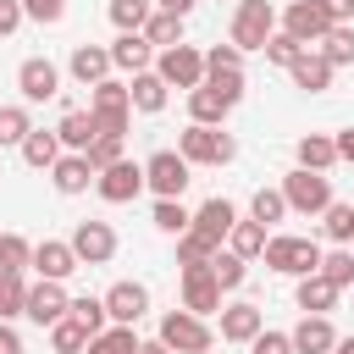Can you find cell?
I'll return each mask as SVG.
<instances>
[{
    "label": "cell",
    "mask_w": 354,
    "mask_h": 354,
    "mask_svg": "<svg viewBox=\"0 0 354 354\" xmlns=\"http://www.w3.org/2000/svg\"><path fill=\"white\" fill-rule=\"evenodd\" d=\"M321 243L315 238H293V232H277V238H266V271H277V277H315L321 271Z\"/></svg>",
    "instance_id": "cell-1"
},
{
    "label": "cell",
    "mask_w": 354,
    "mask_h": 354,
    "mask_svg": "<svg viewBox=\"0 0 354 354\" xmlns=\"http://www.w3.org/2000/svg\"><path fill=\"white\" fill-rule=\"evenodd\" d=\"M177 155H183L188 166H232V160H238V144H232V133H221V127L188 122V127L177 133Z\"/></svg>",
    "instance_id": "cell-2"
},
{
    "label": "cell",
    "mask_w": 354,
    "mask_h": 354,
    "mask_svg": "<svg viewBox=\"0 0 354 354\" xmlns=\"http://www.w3.org/2000/svg\"><path fill=\"white\" fill-rule=\"evenodd\" d=\"M155 337H160L171 354H210V348H216V326H210L205 315H188L183 304L160 315V332H155Z\"/></svg>",
    "instance_id": "cell-3"
},
{
    "label": "cell",
    "mask_w": 354,
    "mask_h": 354,
    "mask_svg": "<svg viewBox=\"0 0 354 354\" xmlns=\"http://www.w3.org/2000/svg\"><path fill=\"white\" fill-rule=\"evenodd\" d=\"M282 199H288V210H299V216H321V210L332 205V177L293 166V171L282 177Z\"/></svg>",
    "instance_id": "cell-4"
},
{
    "label": "cell",
    "mask_w": 354,
    "mask_h": 354,
    "mask_svg": "<svg viewBox=\"0 0 354 354\" xmlns=\"http://www.w3.org/2000/svg\"><path fill=\"white\" fill-rule=\"evenodd\" d=\"M271 33H277V6L271 0H238V11H232V44L249 55V50H266Z\"/></svg>",
    "instance_id": "cell-5"
},
{
    "label": "cell",
    "mask_w": 354,
    "mask_h": 354,
    "mask_svg": "<svg viewBox=\"0 0 354 354\" xmlns=\"http://www.w3.org/2000/svg\"><path fill=\"white\" fill-rule=\"evenodd\" d=\"M88 111H94L100 133H116V138H127V122H133V100H127V83L105 77L100 88H88Z\"/></svg>",
    "instance_id": "cell-6"
},
{
    "label": "cell",
    "mask_w": 354,
    "mask_h": 354,
    "mask_svg": "<svg viewBox=\"0 0 354 354\" xmlns=\"http://www.w3.org/2000/svg\"><path fill=\"white\" fill-rule=\"evenodd\" d=\"M144 183L155 188V199H183V188L194 183V166L177 155V149H155L144 160Z\"/></svg>",
    "instance_id": "cell-7"
},
{
    "label": "cell",
    "mask_w": 354,
    "mask_h": 354,
    "mask_svg": "<svg viewBox=\"0 0 354 354\" xmlns=\"http://www.w3.org/2000/svg\"><path fill=\"white\" fill-rule=\"evenodd\" d=\"M155 72L166 77V88H199L205 83V50H194V44H171V50H160L155 55Z\"/></svg>",
    "instance_id": "cell-8"
},
{
    "label": "cell",
    "mask_w": 354,
    "mask_h": 354,
    "mask_svg": "<svg viewBox=\"0 0 354 354\" xmlns=\"http://www.w3.org/2000/svg\"><path fill=\"white\" fill-rule=\"evenodd\" d=\"M144 188H149V183H144V160H116V166H105V171L94 177V194H100L105 205H133Z\"/></svg>",
    "instance_id": "cell-9"
},
{
    "label": "cell",
    "mask_w": 354,
    "mask_h": 354,
    "mask_svg": "<svg viewBox=\"0 0 354 354\" xmlns=\"http://www.w3.org/2000/svg\"><path fill=\"white\" fill-rule=\"evenodd\" d=\"M66 243H72V254H77L83 266H111V260H116V227H111V221H94V216H88V221L72 227Z\"/></svg>",
    "instance_id": "cell-10"
},
{
    "label": "cell",
    "mask_w": 354,
    "mask_h": 354,
    "mask_svg": "<svg viewBox=\"0 0 354 354\" xmlns=\"http://www.w3.org/2000/svg\"><path fill=\"white\" fill-rule=\"evenodd\" d=\"M332 28H337V22L326 17V6H321V0H293V6L282 11V33H288V39H299L304 50H310V44H321Z\"/></svg>",
    "instance_id": "cell-11"
},
{
    "label": "cell",
    "mask_w": 354,
    "mask_h": 354,
    "mask_svg": "<svg viewBox=\"0 0 354 354\" xmlns=\"http://www.w3.org/2000/svg\"><path fill=\"white\" fill-rule=\"evenodd\" d=\"M17 88H22V105H44V100L61 94V66L50 55H28L17 66Z\"/></svg>",
    "instance_id": "cell-12"
},
{
    "label": "cell",
    "mask_w": 354,
    "mask_h": 354,
    "mask_svg": "<svg viewBox=\"0 0 354 354\" xmlns=\"http://www.w3.org/2000/svg\"><path fill=\"white\" fill-rule=\"evenodd\" d=\"M183 310L188 315H221V282L210 266H183Z\"/></svg>",
    "instance_id": "cell-13"
},
{
    "label": "cell",
    "mask_w": 354,
    "mask_h": 354,
    "mask_svg": "<svg viewBox=\"0 0 354 354\" xmlns=\"http://www.w3.org/2000/svg\"><path fill=\"white\" fill-rule=\"evenodd\" d=\"M100 299H105V310H111V326H138V321L149 315V288H144V282H133V277L111 282Z\"/></svg>",
    "instance_id": "cell-14"
},
{
    "label": "cell",
    "mask_w": 354,
    "mask_h": 354,
    "mask_svg": "<svg viewBox=\"0 0 354 354\" xmlns=\"http://www.w3.org/2000/svg\"><path fill=\"white\" fill-rule=\"evenodd\" d=\"M22 315H28L33 326H55V321H66V315H72V293H66L61 282H44V277H39V282L28 288Z\"/></svg>",
    "instance_id": "cell-15"
},
{
    "label": "cell",
    "mask_w": 354,
    "mask_h": 354,
    "mask_svg": "<svg viewBox=\"0 0 354 354\" xmlns=\"http://www.w3.org/2000/svg\"><path fill=\"white\" fill-rule=\"evenodd\" d=\"M216 332H221V343H243V348H249V343L266 332V315H260V304H249V299H243V304H221V326H216Z\"/></svg>",
    "instance_id": "cell-16"
},
{
    "label": "cell",
    "mask_w": 354,
    "mask_h": 354,
    "mask_svg": "<svg viewBox=\"0 0 354 354\" xmlns=\"http://www.w3.org/2000/svg\"><path fill=\"white\" fill-rule=\"evenodd\" d=\"M66 72H72L83 88H100V83L111 77V44H72Z\"/></svg>",
    "instance_id": "cell-17"
},
{
    "label": "cell",
    "mask_w": 354,
    "mask_h": 354,
    "mask_svg": "<svg viewBox=\"0 0 354 354\" xmlns=\"http://www.w3.org/2000/svg\"><path fill=\"white\" fill-rule=\"evenodd\" d=\"M55 138H61V149H66V155H88V144L100 138V122H94V111H77V105H66V111H61V122H55Z\"/></svg>",
    "instance_id": "cell-18"
},
{
    "label": "cell",
    "mask_w": 354,
    "mask_h": 354,
    "mask_svg": "<svg viewBox=\"0 0 354 354\" xmlns=\"http://www.w3.org/2000/svg\"><path fill=\"white\" fill-rule=\"evenodd\" d=\"M77 266H83V260L72 254L66 238H44V243H33V271H39L44 282H66Z\"/></svg>",
    "instance_id": "cell-19"
},
{
    "label": "cell",
    "mask_w": 354,
    "mask_h": 354,
    "mask_svg": "<svg viewBox=\"0 0 354 354\" xmlns=\"http://www.w3.org/2000/svg\"><path fill=\"white\" fill-rule=\"evenodd\" d=\"M238 221H243V216H238V205H232V199H221V194H216V199H205V205L194 210V232H205L210 243H227V232H232Z\"/></svg>",
    "instance_id": "cell-20"
},
{
    "label": "cell",
    "mask_w": 354,
    "mask_h": 354,
    "mask_svg": "<svg viewBox=\"0 0 354 354\" xmlns=\"http://www.w3.org/2000/svg\"><path fill=\"white\" fill-rule=\"evenodd\" d=\"M111 66L138 77V72H149V66H155V44H149L144 33H116V39H111Z\"/></svg>",
    "instance_id": "cell-21"
},
{
    "label": "cell",
    "mask_w": 354,
    "mask_h": 354,
    "mask_svg": "<svg viewBox=\"0 0 354 354\" xmlns=\"http://www.w3.org/2000/svg\"><path fill=\"white\" fill-rule=\"evenodd\" d=\"M288 337H293V354H332L337 348V326L326 315H304Z\"/></svg>",
    "instance_id": "cell-22"
},
{
    "label": "cell",
    "mask_w": 354,
    "mask_h": 354,
    "mask_svg": "<svg viewBox=\"0 0 354 354\" xmlns=\"http://www.w3.org/2000/svg\"><path fill=\"white\" fill-rule=\"evenodd\" d=\"M288 77H293V88H304V94H326V88H332V61H326L321 50H304V55L288 66Z\"/></svg>",
    "instance_id": "cell-23"
},
{
    "label": "cell",
    "mask_w": 354,
    "mask_h": 354,
    "mask_svg": "<svg viewBox=\"0 0 354 354\" xmlns=\"http://www.w3.org/2000/svg\"><path fill=\"white\" fill-rule=\"evenodd\" d=\"M94 177H100V171L88 166V155H61V160L50 166V183H55V194H66V199L83 194V188H94Z\"/></svg>",
    "instance_id": "cell-24"
},
{
    "label": "cell",
    "mask_w": 354,
    "mask_h": 354,
    "mask_svg": "<svg viewBox=\"0 0 354 354\" xmlns=\"http://www.w3.org/2000/svg\"><path fill=\"white\" fill-rule=\"evenodd\" d=\"M127 100H133V111H144V116H155V111H166V100H171V88H166V77L149 66V72H138L133 83H127Z\"/></svg>",
    "instance_id": "cell-25"
},
{
    "label": "cell",
    "mask_w": 354,
    "mask_h": 354,
    "mask_svg": "<svg viewBox=\"0 0 354 354\" xmlns=\"http://www.w3.org/2000/svg\"><path fill=\"white\" fill-rule=\"evenodd\" d=\"M61 155H66V149H61L55 127H33V133L22 138V166H33V171H50Z\"/></svg>",
    "instance_id": "cell-26"
},
{
    "label": "cell",
    "mask_w": 354,
    "mask_h": 354,
    "mask_svg": "<svg viewBox=\"0 0 354 354\" xmlns=\"http://www.w3.org/2000/svg\"><path fill=\"white\" fill-rule=\"evenodd\" d=\"M293 160H299L304 171H332V166H337V138H326V133H304V138L293 144Z\"/></svg>",
    "instance_id": "cell-27"
},
{
    "label": "cell",
    "mask_w": 354,
    "mask_h": 354,
    "mask_svg": "<svg viewBox=\"0 0 354 354\" xmlns=\"http://www.w3.org/2000/svg\"><path fill=\"white\" fill-rule=\"evenodd\" d=\"M293 304L304 310V315H326V310H337V288L315 271V277H299V288H293Z\"/></svg>",
    "instance_id": "cell-28"
},
{
    "label": "cell",
    "mask_w": 354,
    "mask_h": 354,
    "mask_svg": "<svg viewBox=\"0 0 354 354\" xmlns=\"http://www.w3.org/2000/svg\"><path fill=\"white\" fill-rule=\"evenodd\" d=\"M227 111H232V105H227L210 83H199V88L188 94V122H199V127H221V122H227Z\"/></svg>",
    "instance_id": "cell-29"
},
{
    "label": "cell",
    "mask_w": 354,
    "mask_h": 354,
    "mask_svg": "<svg viewBox=\"0 0 354 354\" xmlns=\"http://www.w3.org/2000/svg\"><path fill=\"white\" fill-rule=\"evenodd\" d=\"M111 28L116 33H144V22L155 17V0H111Z\"/></svg>",
    "instance_id": "cell-30"
},
{
    "label": "cell",
    "mask_w": 354,
    "mask_h": 354,
    "mask_svg": "<svg viewBox=\"0 0 354 354\" xmlns=\"http://www.w3.org/2000/svg\"><path fill=\"white\" fill-rule=\"evenodd\" d=\"M94 337H88V326L77 321V315H66V321H55L50 326V354H83Z\"/></svg>",
    "instance_id": "cell-31"
},
{
    "label": "cell",
    "mask_w": 354,
    "mask_h": 354,
    "mask_svg": "<svg viewBox=\"0 0 354 354\" xmlns=\"http://www.w3.org/2000/svg\"><path fill=\"white\" fill-rule=\"evenodd\" d=\"M227 249H232L238 260H260V254H266V227H260V221H238V227L227 232Z\"/></svg>",
    "instance_id": "cell-32"
},
{
    "label": "cell",
    "mask_w": 354,
    "mask_h": 354,
    "mask_svg": "<svg viewBox=\"0 0 354 354\" xmlns=\"http://www.w3.org/2000/svg\"><path fill=\"white\" fill-rule=\"evenodd\" d=\"M321 227H326V238H332L337 249H348V243H354V205L332 199V205L321 210Z\"/></svg>",
    "instance_id": "cell-33"
},
{
    "label": "cell",
    "mask_w": 354,
    "mask_h": 354,
    "mask_svg": "<svg viewBox=\"0 0 354 354\" xmlns=\"http://www.w3.org/2000/svg\"><path fill=\"white\" fill-rule=\"evenodd\" d=\"M33 133L28 105H0V149H22V138Z\"/></svg>",
    "instance_id": "cell-34"
},
{
    "label": "cell",
    "mask_w": 354,
    "mask_h": 354,
    "mask_svg": "<svg viewBox=\"0 0 354 354\" xmlns=\"http://www.w3.org/2000/svg\"><path fill=\"white\" fill-rule=\"evenodd\" d=\"M28 277L22 271H6L0 266V321H11V315H22V304H28Z\"/></svg>",
    "instance_id": "cell-35"
},
{
    "label": "cell",
    "mask_w": 354,
    "mask_h": 354,
    "mask_svg": "<svg viewBox=\"0 0 354 354\" xmlns=\"http://www.w3.org/2000/svg\"><path fill=\"white\" fill-rule=\"evenodd\" d=\"M288 216V199H282V188H254V199H249V221H260V227H277Z\"/></svg>",
    "instance_id": "cell-36"
},
{
    "label": "cell",
    "mask_w": 354,
    "mask_h": 354,
    "mask_svg": "<svg viewBox=\"0 0 354 354\" xmlns=\"http://www.w3.org/2000/svg\"><path fill=\"white\" fill-rule=\"evenodd\" d=\"M216 254H221V243H210V238H205V232H194V227L177 238V266H210Z\"/></svg>",
    "instance_id": "cell-37"
},
{
    "label": "cell",
    "mask_w": 354,
    "mask_h": 354,
    "mask_svg": "<svg viewBox=\"0 0 354 354\" xmlns=\"http://www.w3.org/2000/svg\"><path fill=\"white\" fill-rule=\"evenodd\" d=\"M321 55L332 61V72H337V66H354V22H337V28L321 39Z\"/></svg>",
    "instance_id": "cell-38"
},
{
    "label": "cell",
    "mask_w": 354,
    "mask_h": 354,
    "mask_svg": "<svg viewBox=\"0 0 354 354\" xmlns=\"http://www.w3.org/2000/svg\"><path fill=\"white\" fill-rule=\"evenodd\" d=\"M138 343H144V337H138L133 326H105L83 354H138Z\"/></svg>",
    "instance_id": "cell-39"
},
{
    "label": "cell",
    "mask_w": 354,
    "mask_h": 354,
    "mask_svg": "<svg viewBox=\"0 0 354 354\" xmlns=\"http://www.w3.org/2000/svg\"><path fill=\"white\" fill-rule=\"evenodd\" d=\"M144 39H149L155 50H171V44H183V17H171V11H155V17L144 22Z\"/></svg>",
    "instance_id": "cell-40"
},
{
    "label": "cell",
    "mask_w": 354,
    "mask_h": 354,
    "mask_svg": "<svg viewBox=\"0 0 354 354\" xmlns=\"http://www.w3.org/2000/svg\"><path fill=\"white\" fill-rule=\"evenodd\" d=\"M155 227L166 238H183L194 227V210H183V199H155Z\"/></svg>",
    "instance_id": "cell-41"
},
{
    "label": "cell",
    "mask_w": 354,
    "mask_h": 354,
    "mask_svg": "<svg viewBox=\"0 0 354 354\" xmlns=\"http://www.w3.org/2000/svg\"><path fill=\"white\" fill-rule=\"evenodd\" d=\"M72 315L88 326V337H100V332L111 326V310H105V299H94V293H77V299H72Z\"/></svg>",
    "instance_id": "cell-42"
},
{
    "label": "cell",
    "mask_w": 354,
    "mask_h": 354,
    "mask_svg": "<svg viewBox=\"0 0 354 354\" xmlns=\"http://www.w3.org/2000/svg\"><path fill=\"white\" fill-rule=\"evenodd\" d=\"M321 277L343 293V288L354 282V249H326V254H321Z\"/></svg>",
    "instance_id": "cell-43"
},
{
    "label": "cell",
    "mask_w": 354,
    "mask_h": 354,
    "mask_svg": "<svg viewBox=\"0 0 354 354\" xmlns=\"http://www.w3.org/2000/svg\"><path fill=\"white\" fill-rule=\"evenodd\" d=\"M116 160H127V138L100 133V138L88 144V166H94V171H105V166H116Z\"/></svg>",
    "instance_id": "cell-44"
},
{
    "label": "cell",
    "mask_w": 354,
    "mask_h": 354,
    "mask_svg": "<svg viewBox=\"0 0 354 354\" xmlns=\"http://www.w3.org/2000/svg\"><path fill=\"white\" fill-rule=\"evenodd\" d=\"M210 271H216V282H221V293H232V288H243V277H249V260H238L232 249H221V254L210 260Z\"/></svg>",
    "instance_id": "cell-45"
},
{
    "label": "cell",
    "mask_w": 354,
    "mask_h": 354,
    "mask_svg": "<svg viewBox=\"0 0 354 354\" xmlns=\"http://www.w3.org/2000/svg\"><path fill=\"white\" fill-rule=\"evenodd\" d=\"M0 266L6 271H28L33 266V243L22 232H0Z\"/></svg>",
    "instance_id": "cell-46"
},
{
    "label": "cell",
    "mask_w": 354,
    "mask_h": 354,
    "mask_svg": "<svg viewBox=\"0 0 354 354\" xmlns=\"http://www.w3.org/2000/svg\"><path fill=\"white\" fill-rule=\"evenodd\" d=\"M260 55H266V61H271V66H282V72H288V66H293V61H299V55H304V44H299V39H288V33H282V28H277V33H271V39H266V50H260Z\"/></svg>",
    "instance_id": "cell-47"
},
{
    "label": "cell",
    "mask_w": 354,
    "mask_h": 354,
    "mask_svg": "<svg viewBox=\"0 0 354 354\" xmlns=\"http://www.w3.org/2000/svg\"><path fill=\"white\" fill-rule=\"evenodd\" d=\"M210 72H243V50H238L232 39H227V44H210V50H205V77H210Z\"/></svg>",
    "instance_id": "cell-48"
},
{
    "label": "cell",
    "mask_w": 354,
    "mask_h": 354,
    "mask_svg": "<svg viewBox=\"0 0 354 354\" xmlns=\"http://www.w3.org/2000/svg\"><path fill=\"white\" fill-rule=\"evenodd\" d=\"M22 11H28V22H39V28H55V22L66 17V0H22Z\"/></svg>",
    "instance_id": "cell-49"
},
{
    "label": "cell",
    "mask_w": 354,
    "mask_h": 354,
    "mask_svg": "<svg viewBox=\"0 0 354 354\" xmlns=\"http://www.w3.org/2000/svg\"><path fill=\"white\" fill-rule=\"evenodd\" d=\"M205 83H210V88H216L227 105H238V100H243V72H210Z\"/></svg>",
    "instance_id": "cell-50"
},
{
    "label": "cell",
    "mask_w": 354,
    "mask_h": 354,
    "mask_svg": "<svg viewBox=\"0 0 354 354\" xmlns=\"http://www.w3.org/2000/svg\"><path fill=\"white\" fill-rule=\"evenodd\" d=\"M249 354H293V337H288V332H271V326H266V332H260V337L249 343Z\"/></svg>",
    "instance_id": "cell-51"
},
{
    "label": "cell",
    "mask_w": 354,
    "mask_h": 354,
    "mask_svg": "<svg viewBox=\"0 0 354 354\" xmlns=\"http://www.w3.org/2000/svg\"><path fill=\"white\" fill-rule=\"evenodd\" d=\"M28 22V11H22V0H0V39H11L17 28Z\"/></svg>",
    "instance_id": "cell-52"
},
{
    "label": "cell",
    "mask_w": 354,
    "mask_h": 354,
    "mask_svg": "<svg viewBox=\"0 0 354 354\" xmlns=\"http://www.w3.org/2000/svg\"><path fill=\"white\" fill-rule=\"evenodd\" d=\"M332 22H354V0H321Z\"/></svg>",
    "instance_id": "cell-53"
},
{
    "label": "cell",
    "mask_w": 354,
    "mask_h": 354,
    "mask_svg": "<svg viewBox=\"0 0 354 354\" xmlns=\"http://www.w3.org/2000/svg\"><path fill=\"white\" fill-rule=\"evenodd\" d=\"M194 6H199V0H155V11H171V17H183V22H188Z\"/></svg>",
    "instance_id": "cell-54"
},
{
    "label": "cell",
    "mask_w": 354,
    "mask_h": 354,
    "mask_svg": "<svg viewBox=\"0 0 354 354\" xmlns=\"http://www.w3.org/2000/svg\"><path fill=\"white\" fill-rule=\"evenodd\" d=\"M337 160H348V166H354V127H343V133H337Z\"/></svg>",
    "instance_id": "cell-55"
},
{
    "label": "cell",
    "mask_w": 354,
    "mask_h": 354,
    "mask_svg": "<svg viewBox=\"0 0 354 354\" xmlns=\"http://www.w3.org/2000/svg\"><path fill=\"white\" fill-rule=\"evenodd\" d=\"M138 354H171V348H166L160 337H144V343H138Z\"/></svg>",
    "instance_id": "cell-56"
},
{
    "label": "cell",
    "mask_w": 354,
    "mask_h": 354,
    "mask_svg": "<svg viewBox=\"0 0 354 354\" xmlns=\"http://www.w3.org/2000/svg\"><path fill=\"white\" fill-rule=\"evenodd\" d=\"M332 354H354V337H337V348Z\"/></svg>",
    "instance_id": "cell-57"
}]
</instances>
